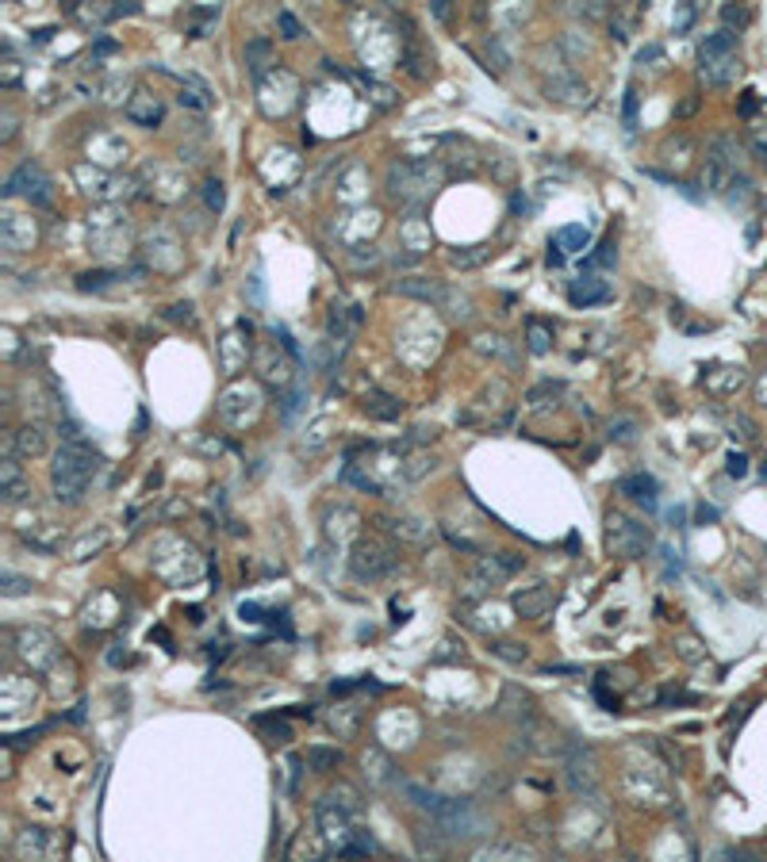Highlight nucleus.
Returning a JSON list of instances; mask_svg holds the SVG:
<instances>
[{
	"label": "nucleus",
	"instance_id": "nucleus-1",
	"mask_svg": "<svg viewBox=\"0 0 767 862\" xmlns=\"http://www.w3.org/2000/svg\"><path fill=\"white\" fill-rule=\"evenodd\" d=\"M100 472V457L92 452L85 441H66L54 457V468H50V480H54V495L58 503H81V495L89 491V483L97 480Z\"/></svg>",
	"mask_w": 767,
	"mask_h": 862
},
{
	"label": "nucleus",
	"instance_id": "nucleus-2",
	"mask_svg": "<svg viewBox=\"0 0 767 862\" xmlns=\"http://www.w3.org/2000/svg\"><path fill=\"white\" fill-rule=\"evenodd\" d=\"M699 62H702V77L710 85H729L737 77V31H714L699 42Z\"/></svg>",
	"mask_w": 767,
	"mask_h": 862
},
{
	"label": "nucleus",
	"instance_id": "nucleus-3",
	"mask_svg": "<svg viewBox=\"0 0 767 862\" xmlns=\"http://www.w3.org/2000/svg\"><path fill=\"white\" fill-rule=\"evenodd\" d=\"M737 161H740L737 138H733V135H717L714 142H710V150H706V189H710V192L733 189V181H737Z\"/></svg>",
	"mask_w": 767,
	"mask_h": 862
},
{
	"label": "nucleus",
	"instance_id": "nucleus-4",
	"mask_svg": "<svg viewBox=\"0 0 767 862\" xmlns=\"http://www.w3.org/2000/svg\"><path fill=\"white\" fill-rule=\"evenodd\" d=\"M648 544H653V533H648L641 521H633L625 514H610L607 518V549L614 556H622V560H637V556L648 552Z\"/></svg>",
	"mask_w": 767,
	"mask_h": 862
},
{
	"label": "nucleus",
	"instance_id": "nucleus-5",
	"mask_svg": "<svg viewBox=\"0 0 767 862\" xmlns=\"http://www.w3.org/2000/svg\"><path fill=\"white\" fill-rule=\"evenodd\" d=\"M350 567H353V575L361 579V582H373V579L388 575L391 567H395V549H391L388 541H380V537H361V541L353 544Z\"/></svg>",
	"mask_w": 767,
	"mask_h": 862
},
{
	"label": "nucleus",
	"instance_id": "nucleus-6",
	"mask_svg": "<svg viewBox=\"0 0 767 862\" xmlns=\"http://www.w3.org/2000/svg\"><path fill=\"white\" fill-rule=\"evenodd\" d=\"M388 184L395 200H426L438 184V173H430V165H418V161H403V165H391Z\"/></svg>",
	"mask_w": 767,
	"mask_h": 862
},
{
	"label": "nucleus",
	"instance_id": "nucleus-7",
	"mask_svg": "<svg viewBox=\"0 0 767 862\" xmlns=\"http://www.w3.org/2000/svg\"><path fill=\"white\" fill-rule=\"evenodd\" d=\"M438 828L445 832V835H480L484 832V820H480V812L472 809V801H457V797H445L441 801V809H438Z\"/></svg>",
	"mask_w": 767,
	"mask_h": 862
},
{
	"label": "nucleus",
	"instance_id": "nucleus-8",
	"mask_svg": "<svg viewBox=\"0 0 767 862\" xmlns=\"http://www.w3.org/2000/svg\"><path fill=\"white\" fill-rule=\"evenodd\" d=\"M19 192L27 196L31 204H39V207H46L54 200V196H50V177H46L39 165H31V161H23V165L12 173L8 184H4V196H19Z\"/></svg>",
	"mask_w": 767,
	"mask_h": 862
},
{
	"label": "nucleus",
	"instance_id": "nucleus-9",
	"mask_svg": "<svg viewBox=\"0 0 767 862\" xmlns=\"http://www.w3.org/2000/svg\"><path fill=\"white\" fill-rule=\"evenodd\" d=\"M16 851H19V858H27V862H54L58 840L50 832H43V828H23L19 840H16Z\"/></svg>",
	"mask_w": 767,
	"mask_h": 862
},
{
	"label": "nucleus",
	"instance_id": "nucleus-10",
	"mask_svg": "<svg viewBox=\"0 0 767 862\" xmlns=\"http://www.w3.org/2000/svg\"><path fill=\"white\" fill-rule=\"evenodd\" d=\"M553 602H556V590L549 587V582H538V587H526V590H518L515 594V610H518V617H530V621H538V617H545L553 610Z\"/></svg>",
	"mask_w": 767,
	"mask_h": 862
},
{
	"label": "nucleus",
	"instance_id": "nucleus-11",
	"mask_svg": "<svg viewBox=\"0 0 767 862\" xmlns=\"http://www.w3.org/2000/svg\"><path fill=\"white\" fill-rule=\"evenodd\" d=\"M395 291L407 299H418V303H430V307L441 311V303L449 296V284L441 281H426V276H407V281H395Z\"/></svg>",
	"mask_w": 767,
	"mask_h": 862
},
{
	"label": "nucleus",
	"instance_id": "nucleus-12",
	"mask_svg": "<svg viewBox=\"0 0 767 862\" xmlns=\"http://www.w3.org/2000/svg\"><path fill=\"white\" fill-rule=\"evenodd\" d=\"M0 495H4L8 503H23V498L31 495V483H27V475H23L16 457L0 460Z\"/></svg>",
	"mask_w": 767,
	"mask_h": 862
},
{
	"label": "nucleus",
	"instance_id": "nucleus-13",
	"mask_svg": "<svg viewBox=\"0 0 767 862\" xmlns=\"http://www.w3.org/2000/svg\"><path fill=\"white\" fill-rule=\"evenodd\" d=\"M19 533H23V541H31V549H39V552H54L58 544H62V526H54L50 518H39L31 526H19Z\"/></svg>",
	"mask_w": 767,
	"mask_h": 862
},
{
	"label": "nucleus",
	"instance_id": "nucleus-14",
	"mask_svg": "<svg viewBox=\"0 0 767 862\" xmlns=\"http://www.w3.org/2000/svg\"><path fill=\"white\" fill-rule=\"evenodd\" d=\"M161 115H166L161 100H158V96H150L146 89H138V92H135V100L127 104V119L138 123V127H154V123H161Z\"/></svg>",
	"mask_w": 767,
	"mask_h": 862
},
{
	"label": "nucleus",
	"instance_id": "nucleus-15",
	"mask_svg": "<svg viewBox=\"0 0 767 862\" xmlns=\"http://www.w3.org/2000/svg\"><path fill=\"white\" fill-rule=\"evenodd\" d=\"M568 299L576 307H591V303H607L610 299V284L599 281V276H579V281L568 288Z\"/></svg>",
	"mask_w": 767,
	"mask_h": 862
},
{
	"label": "nucleus",
	"instance_id": "nucleus-16",
	"mask_svg": "<svg viewBox=\"0 0 767 862\" xmlns=\"http://www.w3.org/2000/svg\"><path fill=\"white\" fill-rule=\"evenodd\" d=\"M622 495H630L633 503H637V506H645V510H656V495H660V487H656L653 475L637 472V475H625V480H622Z\"/></svg>",
	"mask_w": 767,
	"mask_h": 862
},
{
	"label": "nucleus",
	"instance_id": "nucleus-17",
	"mask_svg": "<svg viewBox=\"0 0 767 862\" xmlns=\"http://www.w3.org/2000/svg\"><path fill=\"white\" fill-rule=\"evenodd\" d=\"M12 452H16V457H23V460L43 457V452H46V434H43L39 426L16 429V434H12Z\"/></svg>",
	"mask_w": 767,
	"mask_h": 862
},
{
	"label": "nucleus",
	"instance_id": "nucleus-18",
	"mask_svg": "<svg viewBox=\"0 0 767 862\" xmlns=\"http://www.w3.org/2000/svg\"><path fill=\"white\" fill-rule=\"evenodd\" d=\"M319 824L327 832V840H350V820H345L342 809H334V797H327L319 805Z\"/></svg>",
	"mask_w": 767,
	"mask_h": 862
},
{
	"label": "nucleus",
	"instance_id": "nucleus-19",
	"mask_svg": "<svg viewBox=\"0 0 767 862\" xmlns=\"http://www.w3.org/2000/svg\"><path fill=\"white\" fill-rule=\"evenodd\" d=\"M476 579L484 582V587H503V582L510 579V567H507V560H503V552L499 556H480L476 560V572H472Z\"/></svg>",
	"mask_w": 767,
	"mask_h": 862
},
{
	"label": "nucleus",
	"instance_id": "nucleus-20",
	"mask_svg": "<svg viewBox=\"0 0 767 862\" xmlns=\"http://www.w3.org/2000/svg\"><path fill=\"white\" fill-rule=\"evenodd\" d=\"M545 92H549V100H556V104H584L587 100V85L576 77H556L545 85Z\"/></svg>",
	"mask_w": 767,
	"mask_h": 862
},
{
	"label": "nucleus",
	"instance_id": "nucleus-21",
	"mask_svg": "<svg viewBox=\"0 0 767 862\" xmlns=\"http://www.w3.org/2000/svg\"><path fill=\"white\" fill-rule=\"evenodd\" d=\"M246 65H250V73L261 81V77H265V69L276 65L273 42H269V39H250V42H246Z\"/></svg>",
	"mask_w": 767,
	"mask_h": 862
},
{
	"label": "nucleus",
	"instance_id": "nucleus-22",
	"mask_svg": "<svg viewBox=\"0 0 767 862\" xmlns=\"http://www.w3.org/2000/svg\"><path fill=\"white\" fill-rule=\"evenodd\" d=\"M361 406H365L368 418H380V422H391V418L403 414V403L391 399V395H384V391H368Z\"/></svg>",
	"mask_w": 767,
	"mask_h": 862
},
{
	"label": "nucleus",
	"instance_id": "nucleus-23",
	"mask_svg": "<svg viewBox=\"0 0 767 862\" xmlns=\"http://www.w3.org/2000/svg\"><path fill=\"white\" fill-rule=\"evenodd\" d=\"M388 533H395V537L407 541V544H426L434 537V529L422 526L418 518H395V521H388Z\"/></svg>",
	"mask_w": 767,
	"mask_h": 862
},
{
	"label": "nucleus",
	"instance_id": "nucleus-24",
	"mask_svg": "<svg viewBox=\"0 0 767 862\" xmlns=\"http://www.w3.org/2000/svg\"><path fill=\"white\" fill-rule=\"evenodd\" d=\"M112 533L108 529H97V533H85V537L74 541V549H69V560H89V556H97L100 549H108Z\"/></svg>",
	"mask_w": 767,
	"mask_h": 862
},
{
	"label": "nucleus",
	"instance_id": "nucleus-25",
	"mask_svg": "<svg viewBox=\"0 0 767 862\" xmlns=\"http://www.w3.org/2000/svg\"><path fill=\"white\" fill-rule=\"evenodd\" d=\"M587 242H591V230H587V227H579V223L556 230V250H564V253L587 250Z\"/></svg>",
	"mask_w": 767,
	"mask_h": 862
},
{
	"label": "nucleus",
	"instance_id": "nucleus-26",
	"mask_svg": "<svg viewBox=\"0 0 767 862\" xmlns=\"http://www.w3.org/2000/svg\"><path fill=\"white\" fill-rule=\"evenodd\" d=\"M561 383H556V380H541L538 383V388H530L526 391V403H530V411H545V406H553L556 399H561Z\"/></svg>",
	"mask_w": 767,
	"mask_h": 862
},
{
	"label": "nucleus",
	"instance_id": "nucleus-27",
	"mask_svg": "<svg viewBox=\"0 0 767 862\" xmlns=\"http://www.w3.org/2000/svg\"><path fill=\"white\" fill-rule=\"evenodd\" d=\"M403 794L411 797V805L414 809H422V812H430V817H438V809H441V801L445 797H438V794H430V789H422V786H414V782H403Z\"/></svg>",
	"mask_w": 767,
	"mask_h": 862
},
{
	"label": "nucleus",
	"instance_id": "nucleus-28",
	"mask_svg": "<svg viewBox=\"0 0 767 862\" xmlns=\"http://www.w3.org/2000/svg\"><path fill=\"white\" fill-rule=\"evenodd\" d=\"M476 349H480V353H492V357H507L510 365H515V353H510V345L499 334H480L476 337Z\"/></svg>",
	"mask_w": 767,
	"mask_h": 862
},
{
	"label": "nucleus",
	"instance_id": "nucleus-29",
	"mask_svg": "<svg viewBox=\"0 0 767 862\" xmlns=\"http://www.w3.org/2000/svg\"><path fill=\"white\" fill-rule=\"evenodd\" d=\"M618 261V246H614V238H607L602 246L587 258V269H610V265Z\"/></svg>",
	"mask_w": 767,
	"mask_h": 862
},
{
	"label": "nucleus",
	"instance_id": "nucleus-30",
	"mask_svg": "<svg viewBox=\"0 0 767 862\" xmlns=\"http://www.w3.org/2000/svg\"><path fill=\"white\" fill-rule=\"evenodd\" d=\"M338 763H342V755L330 751V748H311L307 751V766H311V771H330V766H338Z\"/></svg>",
	"mask_w": 767,
	"mask_h": 862
},
{
	"label": "nucleus",
	"instance_id": "nucleus-31",
	"mask_svg": "<svg viewBox=\"0 0 767 862\" xmlns=\"http://www.w3.org/2000/svg\"><path fill=\"white\" fill-rule=\"evenodd\" d=\"M184 108H196V112H204L207 108V89L200 85V81H189V89H181V96H177Z\"/></svg>",
	"mask_w": 767,
	"mask_h": 862
},
{
	"label": "nucleus",
	"instance_id": "nucleus-32",
	"mask_svg": "<svg viewBox=\"0 0 767 862\" xmlns=\"http://www.w3.org/2000/svg\"><path fill=\"white\" fill-rule=\"evenodd\" d=\"M549 345H553V334L545 330L541 322H530V353L545 357V353H549Z\"/></svg>",
	"mask_w": 767,
	"mask_h": 862
},
{
	"label": "nucleus",
	"instance_id": "nucleus-33",
	"mask_svg": "<svg viewBox=\"0 0 767 862\" xmlns=\"http://www.w3.org/2000/svg\"><path fill=\"white\" fill-rule=\"evenodd\" d=\"M691 150H694V146H691V138H671V142H664V158L671 161V165H683Z\"/></svg>",
	"mask_w": 767,
	"mask_h": 862
},
{
	"label": "nucleus",
	"instance_id": "nucleus-34",
	"mask_svg": "<svg viewBox=\"0 0 767 862\" xmlns=\"http://www.w3.org/2000/svg\"><path fill=\"white\" fill-rule=\"evenodd\" d=\"M112 281H115V273H85L77 281V288L81 291H104V288H112Z\"/></svg>",
	"mask_w": 767,
	"mask_h": 862
},
{
	"label": "nucleus",
	"instance_id": "nucleus-35",
	"mask_svg": "<svg viewBox=\"0 0 767 862\" xmlns=\"http://www.w3.org/2000/svg\"><path fill=\"white\" fill-rule=\"evenodd\" d=\"M204 200H207V207H212V212H223V204H227L223 181H207L204 184Z\"/></svg>",
	"mask_w": 767,
	"mask_h": 862
},
{
	"label": "nucleus",
	"instance_id": "nucleus-36",
	"mask_svg": "<svg viewBox=\"0 0 767 862\" xmlns=\"http://www.w3.org/2000/svg\"><path fill=\"white\" fill-rule=\"evenodd\" d=\"M276 27H281V35L288 42H296L299 35H304V27H299V19L292 16V12H281V16H276Z\"/></svg>",
	"mask_w": 767,
	"mask_h": 862
},
{
	"label": "nucleus",
	"instance_id": "nucleus-37",
	"mask_svg": "<svg viewBox=\"0 0 767 862\" xmlns=\"http://www.w3.org/2000/svg\"><path fill=\"white\" fill-rule=\"evenodd\" d=\"M722 19H725V27L733 31V27H745L748 23V8H740V4H722Z\"/></svg>",
	"mask_w": 767,
	"mask_h": 862
},
{
	"label": "nucleus",
	"instance_id": "nucleus-38",
	"mask_svg": "<svg viewBox=\"0 0 767 862\" xmlns=\"http://www.w3.org/2000/svg\"><path fill=\"white\" fill-rule=\"evenodd\" d=\"M633 434H637L633 418H614L610 422V441H633Z\"/></svg>",
	"mask_w": 767,
	"mask_h": 862
},
{
	"label": "nucleus",
	"instance_id": "nucleus-39",
	"mask_svg": "<svg viewBox=\"0 0 767 862\" xmlns=\"http://www.w3.org/2000/svg\"><path fill=\"white\" fill-rule=\"evenodd\" d=\"M35 587V582L31 579H19V575H4V594H8V598H19V594H27Z\"/></svg>",
	"mask_w": 767,
	"mask_h": 862
},
{
	"label": "nucleus",
	"instance_id": "nucleus-40",
	"mask_svg": "<svg viewBox=\"0 0 767 862\" xmlns=\"http://www.w3.org/2000/svg\"><path fill=\"white\" fill-rule=\"evenodd\" d=\"M676 648H679V656L687 659V663H699V659H702V651H699V640H694V636H683Z\"/></svg>",
	"mask_w": 767,
	"mask_h": 862
},
{
	"label": "nucleus",
	"instance_id": "nucleus-41",
	"mask_svg": "<svg viewBox=\"0 0 767 862\" xmlns=\"http://www.w3.org/2000/svg\"><path fill=\"white\" fill-rule=\"evenodd\" d=\"M729 429H733V437H745V441L756 437V426H752L748 418H733V422H729Z\"/></svg>",
	"mask_w": 767,
	"mask_h": 862
},
{
	"label": "nucleus",
	"instance_id": "nucleus-42",
	"mask_svg": "<svg viewBox=\"0 0 767 862\" xmlns=\"http://www.w3.org/2000/svg\"><path fill=\"white\" fill-rule=\"evenodd\" d=\"M487 258L484 250H472V253H453V265H461V269H469V265H480Z\"/></svg>",
	"mask_w": 767,
	"mask_h": 862
},
{
	"label": "nucleus",
	"instance_id": "nucleus-43",
	"mask_svg": "<svg viewBox=\"0 0 767 862\" xmlns=\"http://www.w3.org/2000/svg\"><path fill=\"white\" fill-rule=\"evenodd\" d=\"M745 472H748V460L740 457V452H729V475H737V480H740Z\"/></svg>",
	"mask_w": 767,
	"mask_h": 862
},
{
	"label": "nucleus",
	"instance_id": "nucleus-44",
	"mask_svg": "<svg viewBox=\"0 0 767 862\" xmlns=\"http://www.w3.org/2000/svg\"><path fill=\"white\" fill-rule=\"evenodd\" d=\"M694 112H699V100H694V96H687V100H683L679 108H676L679 119H687V115H694Z\"/></svg>",
	"mask_w": 767,
	"mask_h": 862
},
{
	"label": "nucleus",
	"instance_id": "nucleus-45",
	"mask_svg": "<svg viewBox=\"0 0 767 862\" xmlns=\"http://www.w3.org/2000/svg\"><path fill=\"white\" fill-rule=\"evenodd\" d=\"M633 115H637V92L630 89L625 92V123H633Z\"/></svg>",
	"mask_w": 767,
	"mask_h": 862
},
{
	"label": "nucleus",
	"instance_id": "nucleus-46",
	"mask_svg": "<svg viewBox=\"0 0 767 862\" xmlns=\"http://www.w3.org/2000/svg\"><path fill=\"white\" fill-rule=\"evenodd\" d=\"M752 150H756V158H763V161H767V135H760V131L752 135Z\"/></svg>",
	"mask_w": 767,
	"mask_h": 862
},
{
	"label": "nucleus",
	"instance_id": "nucleus-47",
	"mask_svg": "<svg viewBox=\"0 0 767 862\" xmlns=\"http://www.w3.org/2000/svg\"><path fill=\"white\" fill-rule=\"evenodd\" d=\"M691 19H694V4L683 8V16L676 19V31H687V27H691Z\"/></svg>",
	"mask_w": 767,
	"mask_h": 862
},
{
	"label": "nucleus",
	"instance_id": "nucleus-48",
	"mask_svg": "<svg viewBox=\"0 0 767 862\" xmlns=\"http://www.w3.org/2000/svg\"><path fill=\"white\" fill-rule=\"evenodd\" d=\"M108 50H115V42H112V39H100V42H97V54H108Z\"/></svg>",
	"mask_w": 767,
	"mask_h": 862
},
{
	"label": "nucleus",
	"instance_id": "nucleus-49",
	"mask_svg": "<svg viewBox=\"0 0 767 862\" xmlns=\"http://www.w3.org/2000/svg\"><path fill=\"white\" fill-rule=\"evenodd\" d=\"M717 862H740V855H733V851H722V855H717Z\"/></svg>",
	"mask_w": 767,
	"mask_h": 862
}]
</instances>
